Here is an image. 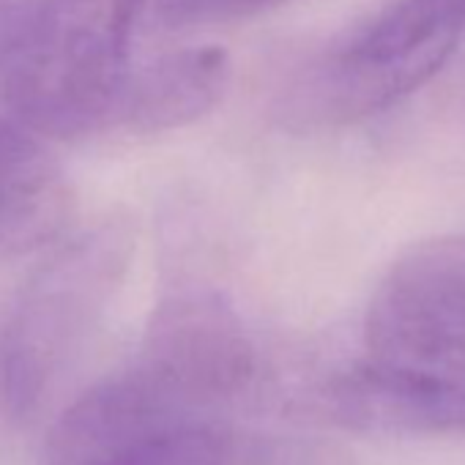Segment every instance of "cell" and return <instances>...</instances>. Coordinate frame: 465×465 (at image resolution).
I'll list each match as a JSON object with an SVG mask.
<instances>
[{"mask_svg":"<svg viewBox=\"0 0 465 465\" xmlns=\"http://www.w3.org/2000/svg\"><path fill=\"white\" fill-rule=\"evenodd\" d=\"M162 0H39L0 50V91L17 124L77 140L121 129L137 39Z\"/></svg>","mask_w":465,"mask_h":465,"instance_id":"obj_1","label":"cell"},{"mask_svg":"<svg viewBox=\"0 0 465 465\" xmlns=\"http://www.w3.org/2000/svg\"><path fill=\"white\" fill-rule=\"evenodd\" d=\"M129 258V239L102 224L42 263L0 315V405L25 416L83 351L110 304Z\"/></svg>","mask_w":465,"mask_h":465,"instance_id":"obj_2","label":"cell"},{"mask_svg":"<svg viewBox=\"0 0 465 465\" xmlns=\"http://www.w3.org/2000/svg\"><path fill=\"white\" fill-rule=\"evenodd\" d=\"M45 465H232L219 411L153 381L137 364L88 389L53 427Z\"/></svg>","mask_w":465,"mask_h":465,"instance_id":"obj_3","label":"cell"},{"mask_svg":"<svg viewBox=\"0 0 465 465\" xmlns=\"http://www.w3.org/2000/svg\"><path fill=\"white\" fill-rule=\"evenodd\" d=\"M465 34V0H397L293 91V110L312 121H351L430 80Z\"/></svg>","mask_w":465,"mask_h":465,"instance_id":"obj_4","label":"cell"},{"mask_svg":"<svg viewBox=\"0 0 465 465\" xmlns=\"http://www.w3.org/2000/svg\"><path fill=\"white\" fill-rule=\"evenodd\" d=\"M137 367L175 394L219 411L252 386L258 351L222 296L181 291L153 310Z\"/></svg>","mask_w":465,"mask_h":465,"instance_id":"obj_5","label":"cell"},{"mask_svg":"<svg viewBox=\"0 0 465 465\" xmlns=\"http://www.w3.org/2000/svg\"><path fill=\"white\" fill-rule=\"evenodd\" d=\"M329 416L370 435L465 432V375L361 361L326 394Z\"/></svg>","mask_w":465,"mask_h":465,"instance_id":"obj_6","label":"cell"},{"mask_svg":"<svg viewBox=\"0 0 465 465\" xmlns=\"http://www.w3.org/2000/svg\"><path fill=\"white\" fill-rule=\"evenodd\" d=\"M230 61L222 47L197 45L145 58L124 107L121 129L164 132L205 115L224 94Z\"/></svg>","mask_w":465,"mask_h":465,"instance_id":"obj_7","label":"cell"},{"mask_svg":"<svg viewBox=\"0 0 465 465\" xmlns=\"http://www.w3.org/2000/svg\"><path fill=\"white\" fill-rule=\"evenodd\" d=\"M66 181L42 137L0 121V250L34 244L61 224Z\"/></svg>","mask_w":465,"mask_h":465,"instance_id":"obj_8","label":"cell"},{"mask_svg":"<svg viewBox=\"0 0 465 465\" xmlns=\"http://www.w3.org/2000/svg\"><path fill=\"white\" fill-rule=\"evenodd\" d=\"M266 4H277V0H197L194 15H200L203 9H252Z\"/></svg>","mask_w":465,"mask_h":465,"instance_id":"obj_9","label":"cell"},{"mask_svg":"<svg viewBox=\"0 0 465 465\" xmlns=\"http://www.w3.org/2000/svg\"><path fill=\"white\" fill-rule=\"evenodd\" d=\"M194 4L197 0H164V15H167V20L194 15Z\"/></svg>","mask_w":465,"mask_h":465,"instance_id":"obj_10","label":"cell"}]
</instances>
